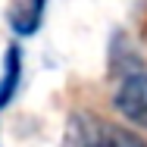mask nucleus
Returning <instances> with one entry per match:
<instances>
[{"label":"nucleus","mask_w":147,"mask_h":147,"mask_svg":"<svg viewBox=\"0 0 147 147\" xmlns=\"http://www.w3.org/2000/svg\"><path fill=\"white\" fill-rule=\"evenodd\" d=\"M116 110L122 113L125 122L147 131V69L131 72L116 88Z\"/></svg>","instance_id":"obj_1"},{"label":"nucleus","mask_w":147,"mask_h":147,"mask_svg":"<svg viewBox=\"0 0 147 147\" xmlns=\"http://www.w3.org/2000/svg\"><path fill=\"white\" fill-rule=\"evenodd\" d=\"M78 147H147V141L141 135H135L131 128H125V125L91 122V128H85Z\"/></svg>","instance_id":"obj_2"},{"label":"nucleus","mask_w":147,"mask_h":147,"mask_svg":"<svg viewBox=\"0 0 147 147\" xmlns=\"http://www.w3.org/2000/svg\"><path fill=\"white\" fill-rule=\"evenodd\" d=\"M44 13H47V0H13L6 9V22H9L13 34L28 38L41 28Z\"/></svg>","instance_id":"obj_3"},{"label":"nucleus","mask_w":147,"mask_h":147,"mask_svg":"<svg viewBox=\"0 0 147 147\" xmlns=\"http://www.w3.org/2000/svg\"><path fill=\"white\" fill-rule=\"evenodd\" d=\"M19 78H22V53L19 47H6L3 53V72H0V110L16 97V88H19Z\"/></svg>","instance_id":"obj_4"}]
</instances>
